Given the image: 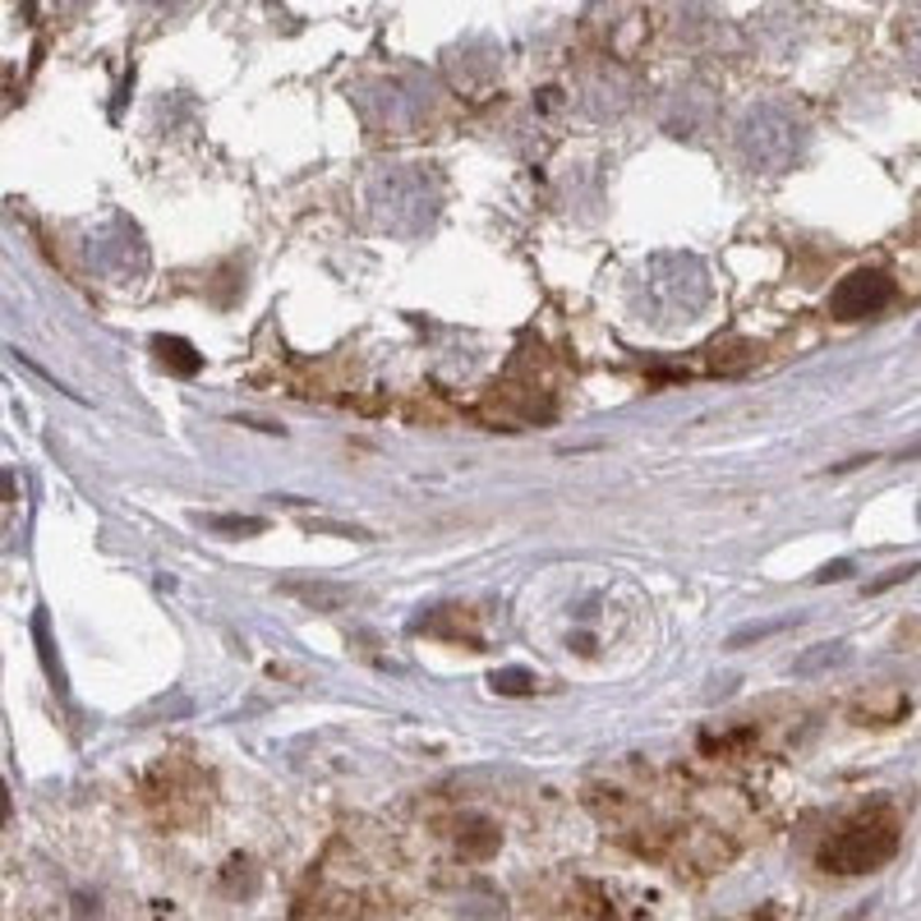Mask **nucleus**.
Returning <instances> with one entry per match:
<instances>
[{
	"mask_svg": "<svg viewBox=\"0 0 921 921\" xmlns=\"http://www.w3.org/2000/svg\"><path fill=\"white\" fill-rule=\"evenodd\" d=\"M802 618H770V622H747V626H737V632H728V649H747V645H756V641H765V636H779V632H788V626H797Z\"/></svg>",
	"mask_w": 921,
	"mask_h": 921,
	"instance_id": "nucleus-6",
	"label": "nucleus"
},
{
	"mask_svg": "<svg viewBox=\"0 0 921 921\" xmlns=\"http://www.w3.org/2000/svg\"><path fill=\"white\" fill-rule=\"evenodd\" d=\"M848 659H852V645H848V641H829V645H816V649H806V655H797L793 672H797V678H811V672H820V668H839V664H848Z\"/></svg>",
	"mask_w": 921,
	"mask_h": 921,
	"instance_id": "nucleus-5",
	"label": "nucleus"
},
{
	"mask_svg": "<svg viewBox=\"0 0 921 921\" xmlns=\"http://www.w3.org/2000/svg\"><path fill=\"white\" fill-rule=\"evenodd\" d=\"M498 843H503V834H498V825H488V820H465L461 834H457V848L465 852V857H475V862L493 857Z\"/></svg>",
	"mask_w": 921,
	"mask_h": 921,
	"instance_id": "nucleus-4",
	"label": "nucleus"
},
{
	"mask_svg": "<svg viewBox=\"0 0 921 921\" xmlns=\"http://www.w3.org/2000/svg\"><path fill=\"white\" fill-rule=\"evenodd\" d=\"M281 590H286V595H300V599H309V603H319V609H336V603L350 599L346 586H300V580H281Z\"/></svg>",
	"mask_w": 921,
	"mask_h": 921,
	"instance_id": "nucleus-8",
	"label": "nucleus"
},
{
	"mask_svg": "<svg viewBox=\"0 0 921 921\" xmlns=\"http://www.w3.org/2000/svg\"><path fill=\"white\" fill-rule=\"evenodd\" d=\"M894 852H898V820L885 806H875V811H862L857 820H848L839 834L820 848V866L834 875H866V871H880Z\"/></svg>",
	"mask_w": 921,
	"mask_h": 921,
	"instance_id": "nucleus-1",
	"label": "nucleus"
},
{
	"mask_svg": "<svg viewBox=\"0 0 921 921\" xmlns=\"http://www.w3.org/2000/svg\"><path fill=\"white\" fill-rule=\"evenodd\" d=\"M917 572H921V563H908V567H889L885 576H875V580H871V586H866V595H885L889 586H903V580H912Z\"/></svg>",
	"mask_w": 921,
	"mask_h": 921,
	"instance_id": "nucleus-10",
	"label": "nucleus"
},
{
	"mask_svg": "<svg viewBox=\"0 0 921 921\" xmlns=\"http://www.w3.org/2000/svg\"><path fill=\"white\" fill-rule=\"evenodd\" d=\"M208 530H217L221 539H254V534H263L267 530V521L263 516H198Z\"/></svg>",
	"mask_w": 921,
	"mask_h": 921,
	"instance_id": "nucleus-7",
	"label": "nucleus"
},
{
	"mask_svg": "<svg viewBox=\"0 0 921 921\" xmlns=\"http://www.w3.org/2000/svg\"><path fill=\"white\" fill-rule=\"evenodd\" d=\"M871 461H875L871 452H866V457H848V461H839V465H834V475H848V470H862V465H871Z\"/></svg>",
	"mask_w": 921,
	"mask_h": 921,
	"instance_id": "nucleus-12",
	"label": "nucleus"
},
{
	"mask_svg": "<svg viewBox=\"0 0 921 921\" xmlns=\"http://www.w3.org/2000/svg\"><path fill=\"white\" fill-rule=\"evenodd\" d=\"M848 576H852V563H848V557H834V563H825V567L816 572L820 586H825V580H848Z\"/></svg>",
	"mask_w": 921,
	"mask_h": 921,
	"instance_id": "nucleus-11",
	"label": "nucleus"
},
{
	"mask_svg": "<svg viewBox=\"0 0 921 921\" xmlns=\"http://www.w3.org/2000/svg\"><path fill=\"white\" fill-rule=\"evenodd\" d=\"M889 300H894V277L880 273V267H857L829 290V313L839 323H857L866 313H880Z\"/></svg>",
	"mask_w": 921,
	"mask_h": 921,
	"instance_id": "nucleus-2",
	"label": "nucleus"
},
{
	"mask_svg": "<svg viewBox=\"0 0 921 921\" xmlns=\"http://www.w3.org/2000/svg\"><path fill=\"white\" fill-rule=\"evenodd\" d=\"M152 350H157V359L171 369V373H180V378H194L198 373V365H204V355H198L185 336H152Z\"/></svg>",
	"mask_w": 921,
	"mask_h": 921,
	"instance_id": "nucleus-3",
	"label": "nucleus"
},
{
	"mask_svg": "<svg viewBox=\"0 0 921 921\" xmlns=\"http://www.w3.org/2000/svg\"><path fill=\"white\" fill-rule=\"evenodd\" d=\"M488 687L498 691V695H530L534 691V672H526V668H498L488 678Z\"/></svg>",
	"mask_w": 921,
	"mask_h": 921,
	"instance_id": "nucleus-9",
	"label": "nucleus"
}]
</instances>
